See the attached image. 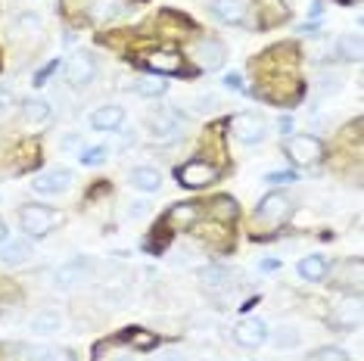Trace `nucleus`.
<instances>
[{
	"label": "nucleus",
	"mask_w": 364,
	"mask_h": 361,
	"mask_svg": "<svg viewBox=\"0 0 364 361\" xmlns=\"http://www.w3.org/2000/svg\"><path fill=\"white\" fill-rule=\"evenodd\" d=\"M193 56H196V63L203 65V69H221L225 65V44H218L215 38H205L200 41V44L193 47Z\"/></svg>",
	"instance_id": "11"
},
{
	"label": "nucleus",
	"mask_w": 364,
	"mask_h": 361,
	"mask_svg": "<svg viewBox=\"0 0 364 361\" xmlns=\"http://www.w3.org/2000/svg\"><path fill=\"white\" fill-rule=\"evenodd\" d=\"M200 218V209H196V203H178V206L168 209V227H178V231H184V227H193V221Z\"/></svg>",
	"instance_id": "19"
},
{
	"label": "nucleus",
	"mask_w": 364,
	"mask_h": 361,
	"mask_svg": "<svg viewBox=\"0 0 364 361\" xmlns=\"http://www.w3.org/2000/svg\"><path fill=\"white\" fill-rule=\"evenodd\" d=\"M146 69L171 75V72H181V56L175 50H153V53H146Z\"/></svg>",
	"instance_id": "18"
},
{
	"label": "nucleus",
	"mask_w": 364,
	"mask_h": 361,
	"mask_svg": "<svg viewBox=\"0 0 364 361\" xmlns=\"http://www.w3.org/2000/svg\"><path fill=\"white\" fill-rule=\"evenodd\" d=\"M280 128H284V134H289V128H293V122H289V119H280Z\"/></svg>",
	"instance_id": "41"
},
{
	"label": "nucleus",
	"mask_w": 364,
	"mask_h": 361,
	"mask_svg": "<svg viewBox=\"0 0 364 361\" xmlns=\"http://www.w3.org/2000/svg\"><path fill=\"white\" fill-rule=\"evenodd\" d=\"M106 162V146H85L81 150V166H103Z\"/></svg>",
	"instance_id": "28"
},
{
	"label": "nucleus",
	"mask_w": 364,
	"mask_h": 361,
	"mask_svg": "<svg viewBox=\"0 0 364 361\" xmlns=\"http://www.w3.org/2000/svg\"><path fill=\"white\" fill-rule=\"evenodd\" d=\"M22 116H26V122H31V125H44V122H50L53 116V106L44 100V97H28L26 103H22Z\"/></svg>",
	"instance_id": "20"
},
{
	"label": "nucleus",
	"mask_w": 364,
	"mask_h": 361,
	"mask_svg": "<svg viewBox=\"0 0 364 361\" xmlns=\"http://www.w3.org/2000/svg\"><path fill=\"white\" fill-rule=\"evenodd\" d=\"M131 343H134L137 349H153L156 346V336L153 333H131Z\"/></svg>",
	"instance_id": "31"
},
{
	"label": "nucleus",
	"mask_w": 364,
	"mask_h": 361,
	"mask_svg": "<svg viewBox=\"0 0 364 361\" xmlns=\"http://www.w3.org/2000/svg\"><path fill=\"white\" fill-rule=\"evenodd\" d=\"M4 112H6V100H4V97H0V116H4Z\"/></svg>",
	"instance_id": "43"
},
{
	"label": "nucleus",
	"mask_w": 364,
	"mask_h": 361,
	"mask_svg": "<svg viewBox=\"0 0 364 361\" xmlns=\"http://www.w3.org/2000/svg\"><path fill=\"white\" fill-rule=\"evenodd\" d=\"M159 184H162V175L153 166H137L134 171H131V187H137V190L156 193L159 190Z\"/></svg>",
	"instance_id": "21"
},
{
	"label": "nucleus",
	"mask_w": 364,
	"mask_h": 361,
	"mask_svg": "<svg viewBox=\"0 0 364 361\" xmlns=\"http://www.w3.org/2000/svg\"><path fill=\"white\" fill-rule=\"evenodd\" d=\"M31 256V243L26 240V237H10V240H0V262L4 265H26Z\"/></svg>",
	"instance_id": "10"
},
{
	"label": "nucleus",
	"mask_w": 364,
	"mask_h": 361,
	"mask_svg": "<svg viewBox=\"0 0 364 361\" xmlns=\"http://www.w3.org/2000/svg\"><path fill=\"white\" fill-rule=\"evenodd\" d=\"M264 336H268V330H264V324L259 321V318H246V321L234 330V340L240 343V346H246V349L262 346Z\"/></svg>",
	"instance_id": "12"
},
{
	"label": "nucleus",
	"mask_w": 364,
	"mask_h": 361,
	"mask_svg": "<svg viewBox=\"0 0 364 361\" xmlns=\"http://www.w3.org/2000/svg\"><path fill=\"white\" fill-rule=\"evenodd\" d=\"M63 327V318L56 315V311H41V315L31 318V330H35L38 336H50Z\"/></svg>",
	"instance_id": "24"
},
{
	"label": "nucleus",
	"mask_w": 364,
	"mask_h": 361,
	"mask_svg": "<svg viewBox=\"0 0 364 361\" xmlns=\"http://www.w3.org/2000/svg\"><path fill=\"white\" fill-rule=\"evenodd\" d=\"M94 75H97L94 56H87V53L69 56V63H65V81H69V85L85 87V85H90V81H94Z\"/></svg>",
	"instance_id": "7"
},
{
	"label": "nucleus",
	"mask_w": 364,
	"mask_h": 361,
	"mask_svg": "<svg viewBox=\"0 0 364 361\" xmlns=\"http://www.w3.org/2000/svg\"><path fill=\"white\" fill-rule=\"evenodd\" d=\"M309 361H349L346 358V352L343 349H336V346H324V349H318Z\"/></svg>",
	"instance_id": "29"
},
{
	"label": "nucleus",
	"mask_w": 364,
	"mask_h": 361,
	"mask_svg": "<svg viewBox=\"0 0 364 361\" xmlns=\"http://www.w3.org/2000/svg\"><path fill=\"white\" fill-rule=\"evenodd\" d=\"M119 361H131V358H119Z\"/></svg>",
	"instance_id": "45"
},
{
	"label": "nucleus",
	"mask_w": 364,
	"mask_h": 361,
	"mask_svg": "<svg viewBox=\"0 0 364 361\" xmlns=\"http://www.w3.org/2000/svg\"><path fill=\"white\" fill-rule=\"evenodd\" d=\"M212 13L228 26H237L246 16V0H212Z\"/></svg>",
	"instance_id": "17"
},
{
	"label": "nucleus",
	"mask_w": 364,
	"mask_h": 361,
	"mask_svg": "<svg viewBox=\"0 0 364 361\" xmlns=\"http://www.w3.org/2000/svg\"><path fill=\"white\" fill-rule=\"evenodd\" d=\"M274 268H277L274 259H264V262H262V271H274Z\"/></svg>",
	"instance_id": "39"
},
{
	"label": "nucleus",
	"mask_w": 364,
	"mask_h": 361,
	"mask_svg": "<svg viewBox=\"0 0 364 361\" xmlns=\"http://www.w3.org/2000/svg\"><path fill=\"white\" fill-rule=\"evenodd\" d=\"M287 153H289V159L299 162V166H311V162H318L321 156H324V146L311 134H293L287 141Z\"/></svg>",
	"instance_id": "3"
},
{
	"label": "nucleus",
	"mask_w": 364,
	"mask_h": 361,
	"mask_svg": "<svg viewBox=\"0 0 364 361\" xmlns=\"http://www.w3.org/2000/svg\"><path fill=\"white\" fill-rule=\"evenodd\" d=\"M156 361H187V358L181 355V352H165V355H159Z\"/></svg>",
	"instance_id": "37"
},
{
	"label": "nucleus",
	"mask_w": 364,
	"mask_h": 361,
	"mask_svg": "<svg viewBox=\"0 0 364 361\" xmlns=\"http://www.w3.org/2000/svg\"><path fill=\"white\" fill-rule=\"evenodd\" d=\"M336 53H339V60H346V63H358L364 56L361 35H343L336 41Z\"/></svg>",
	"instance_id": "22"
},
{
	"label": "nucleus",
	"mask_w": 364,
	"mask_h": 361,
	"mask_svg": "<svg viewBox=\"0 0 364 361\" xmlns=\"http://www.w3.org/2000/svg\"><path fill=\"white\" fill-rule=\"evenodd\" d=\"M60 221H63V215L56 209H50V206H22V212H19L22 231H28V234H35V237L47 234L50 227L60 225Z\"/></svg>",
	"instance_id": "1"
},
{
	"label": "nucleus",
	"mask_w": 364,
	"mask_h": 361,
	"mask_svg": "<svg viewBox=\"0 0 364 361\" xmlns=\"http://www.w3.org/2000/svg\"><path fill=\"white\" fill-rule=\"evenodd\" d=\"M69 187H72V175L65 168H50V171H44V175H38L31 180V190L41 193V196H56V193L69 190Z\"/></svg>",
	"instance_id": "8"
},
{
	"label": "nucleus",
	"mask_w": 364,
	"mask_h": 361,
	"mask_svg": "<svg viewBox=\"0 0 364 361\" xmlns=\"http://www.w3.org/2000/svg\"><path fill=\"white\" fill-rule=\"evenodd\" d=\"M125 122V109L122 106H100V109L90 116V128L94 131H119Z\"/></svg>",
	"instance_id": "15"
},
{
	"label": "nucleus",
	"mask_w": 364,
	"mask_h": 361,
	"mask_svg": "<svg viewBox=\"0 0 364 361\" xmlns=\"http://www.w3.org/2000/svg\"><path fill=\"white\" fill-rule=\"evenodd\" d=\"M343 4H352V6H358V4H361V0H343Z\"/></svg>",
	"instance_id": "44"
},
{
	"label": "nucleus",
	"mask_w": 364,
	"mask_h": 361,
	"mask_svg": "<svg viewBox=\"0 0 364 361\" xmlns=\"http://www.w3.org/2000/svg\"><path fill=\"white\" fill-rule=\"evenodd\" d=\"M146 212H150V203H131V215H134V218H140V215H146Z\"/></svg>",
	"instance_id": "34"
},
{
	"label": "nucleus",
	"mask_w": 364,
	"mask_h": 361,
	"mask_svg": "<svg viewBox=\"0 0 364 361\" xmlns=\"http://www.w3.org/2000/svg\"><path fill=\"white\" fill-rule=\"evenodd\" d=\"M41 19L38 16H19V19L13 22V38L16 41H22V44H28V47H35L38 41H41Z\"/></svg>",
	"instance_id": "16"
},
{
	"label": "nucleus",
	"mask_w": 364,
	"mask_h": 361,
	"mask_svg": "<svg viewBox=\"0 0 364 361\" xmlns=\"http://www.w3.org/2000/svg\"><path fill=\"white\" fill-rule=\"evenodd\" d=\"M196 277H200V284L205 290H228L230 281H234V271L225 265H205L196 271Z\"/></svg>",
	"instance_id": "13"
},
{
	"label": "nucleus",
	"mask_w": 364,
	"mask_h": 361,
	"mask_svg": "<svg viewBox=\"0 0 364 361\" xmlns=\"http://www.w3.org/2000/svg\"><path fill=\"white\" fill-rule=\"evenodd\" d=\"M268 180H271V184H293V180H296V171H271Z\"/></svg>",
	"instance_id": "32"
},
{
	"label": "nucleus",
	"mask_w": 364,
	"mask_h": 361,
	"mask_svg": "<svg viewBox=\"0 0 364 361\" xmlns=\"http://www.w3.org/2000/svg\"><path fill=\"white\" fill-rule=\"evenodd\" d=\"M90 274H94V262L85 259V256H75L72 262H65V265L56 268V286H60V290H69V286L90 281Z\"/></svg>",
	"instance_id": "4"
},
{
	"label": "nucleus",
	"mask_w": 364,
	"mask_h": 361,
	"mask_svg": "<svg viewBox=\"0 0 364 361\" xmlns=\"http://www.w3.org/2000/svg\"><path fill=\"white\" fill-rule=\"evenodd\" d=\"M274 343L280 349H289V346H296V343H299V333H296L293 327H280V330L274 333Z\"/></svg>",
	"instance_id": "30"
},
{
	"label": "nucleus",
	"mask_w": 364,
	"mask_h": 361,
	"mask_svg": "<svg viewBox=\"0 0 364 361\" xmlns=\"http://www.w3.org/2000/svg\"><path fill=\"white\" fill-rule=\"evenodd\" d=\"M299 274L305 281H321L327 274V259L324 256H305L299 262Z\"/></svg>",
	"instance_id": "25"
},
{
	"label": "nucleus",
	"mask_w": 364,
	"mask_h": 361,
	"mask_svg": "<svg viewBox=\"0 0 364 361\" xmlns=\"http://www.w3.org/2000/svg\"><path fill=\"white\" fill-rule=\"evenodd\" d=\"M150 131H153V137H159V141H165V137H175L181 131L178 112H171V109L153 112V116H150Z\"/></svg>",
	"instance_id": "14"
},
{
	"label": "nucleus",
	"mask_w": 364,
	"mask_h": 361,
	"mask_svg": "<svg viewBox=\"0 0 364 361\" xmlns=\"http://www.w3.org/2000/svg\"><path fill=\"white\" fill-rule=\"evenodd\" d=\"M125 10V0H90V16L97 22H109Z\"/></svg>",
	"instance_id": "23"
},
{
	"label": "nucleus",
	"mask_w": 364,
	"mask_h": 361,
	"mask_svg": "<svg viewBox=\"0 0 364 361\" xmlns=\"http://www.w3.org/2000/svg\"><path fill=\"white\" fill-rule=\"evenodd\" d=\"M321 13H324V6H321V4H311V16H314V19H318Z\"/></svg>",
	"instance_id": "40"
},
{
	"label": "nucleus",
	"mask_w": 364,
	"mask_h": 361,
	"mask_svg": "<svg viewBox=\"0 0 364 361\" xmlns=\"http://www.w3.org/2000/svg\"><path fill=\"white\" fill-rule=\"evenodd\" d=\"M237 203L230 200V196H218V200L212 203V215L215 218H221V221H234L237 218Z\"/></svg>",
	"instance_id": "27"
},
{
	"label": "nucleus",
	"mask_w": 364,
	"mask_h": 361,
	"mask_svg": "<svg viewBox=\"0 0 364 361\" xmlns=\"http://www.w3.org/2000/svg\"><path fill=\"white\" fill-rule=\"evenodd\" d=\"M41 361H75V358H72V352L53 349V352H44V355H41Z\"/></svg>",
	"instance_id": "33"
},
{
	"label": "nucleus",
	"mask_w": 364,
	"mask_h": 361,
	"mask_svg": "<svg viewBox=\"0 0 364 361\" xmlns=\"http://www.w3.org/2000/svg\"><path fill=\"white\" fill-rule=\"evenodd\" d=\"M293 215V200L287 193H268L264 200L259 203V221L268 227H280L284 221Z\"/></svg>",
	"instance_id": "2"
},
{
	"label": "nucleus",
	"mask_w": 364,
	"mask_h": 361,
	"mask_svg": "<svg viewBox=\"0 0 364 361\" xmlns=\"http://www.w3.org/2000/svg\"><path fill=\"white\" fill-rule=\"evenodd\" d=\"M63 146H65V150H81V141H78V137H65Z\"/></svg>",
	"instance_id": "38"
},
{
	"label": "nucleus",
	"mask_w": 364,
	"mask_h": 361,
	"mask_svg": "<svg viewBox=\"0 0 364 361\" xmlns=\"http://www.w3.org/2000/svg\"><path fill=\"white\" fill-rule=\"evenodd\" d=\"M53 69H56V63H50V65H47V69H41V72H38V75H35V85H38V87H41V85H44V81H47V78H50V72H53Z\"/></svg>",
	"instance_id": "35"
},
{
	"label": "nucleus",
	"mask_w": 364,
	"mask_h": 361,
	"mask_svg": "<svg viewBox=\"0 0 364 361\" xmlns=\"http://www.w3.org/2000/svg\"><path fill=\"white\" fill-rule=\"evenodd\" d=\"M134 90H137L140 97H162L165 90H168V81H162V78H156V75H146V78L137 81Z\"/></svg>",
	"instance_id": "26"
},
{
	"label": "nucleus",
	"mask_w": 364,
	"mask_h": 361,
	"mask_svg": "<svg viewBox=\"0 0 364 361\" xmlns=\"http://www.w3.org/2000/svg\"><path fill=\"white\" fill-rule=\"evenodd\" d=\"M330 324L336 330H355L361 324V299L358 296H343L336 299L333 311H330Z\"/></svg>",
	"instance_id": "5"
},
{
	"label": "nucleus",
	"mask_w": 364,
	"mask_h": 361,
	"mask_svg": "<svg viewBox=\"0 0 364 361\" xmlns=\"http://www.w3.org/2000/svg\"><path fill=\"white\" fill-rule=\"evenodd\" d=\"M225 85H228L230 90H243V81H240V75H228Z\"/></svg>",
	"instance_id": "36"
},
{
	"label": "nucleus",
	"mask_w": 364,
	"mask_h": 361,
	"mask_svg": "<svg viewBox=\"0 0 364 361\" xmlns=\"http://www.w3.org/2000/svg\"><path fill=\"white\" fill-rule=\"evenodd\" d=\"M230 131L240 144H259L264 137V119L255 116V112H240V116L230 119Z\"/></svg>",
	"instance_id": "6"
},
{
	"label": "nucleus",
	"mask_w": 364,
	"mask_h": 361,
	"mask_svg": "<svg viewBox=\"0 0 364 361\" xmlns=\"http://www.w3.org/2000/svg\"><path fill=\"white\" fill-rule=\"evenodd\" d=\"M178 180L184 187H205L215 180V166L212 162H203V159H193L178 168Z\"/></svg>",
	"instance_id": "9"
},
{
	"label": "nucleus",
	"mask_w": 364,
	"mask_h": 361,
	"mask_svg": "<svg viewBox=\"0 0 364 361\" xmlns=\"http://www.w3.org/2000/svg\"><path fill=\"white\" fill-rule=\"evenodd\" d=\"M0 240H6V227H4V221H0Z\"/></svg>",
	"instance_id": "42"
}]
</instances>
